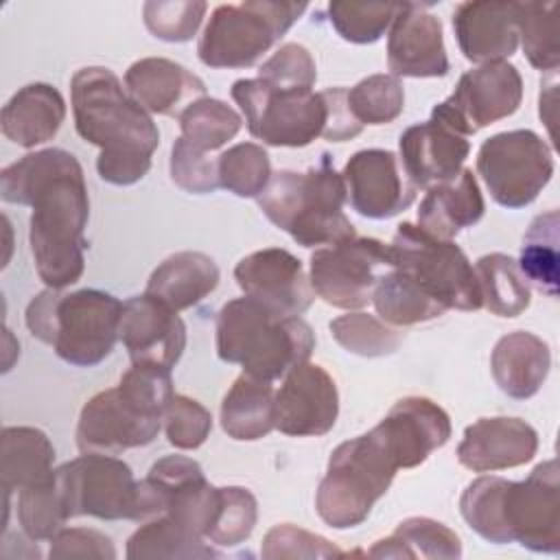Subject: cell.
Segmentation results:
<instances>
[{"label": "cell", "mask_w": 560, "mask_h": 560, "mask_svg": "<svg viewBox=\"0 0 560 560\" xmlns=\"http://www.w3.org/2000/svg\"><path fill=\"white\" fill-rule=\"evenodd\" d=\"M212 431V413L184 394H173L164 413V433L171 446L179 451L199 448Z\"/></svg>", "instance_id": "7dc6e473"}, {"label": "cell", "mask_w": 560, "mask_h": 560, "mask_svg": "<svg viewBox=\"0 0 560 560\" xmlns=\"http://www.w3.org/2000/svg\"><path fill=\"white\" fill-rule=\"evenodd\" d=\"M171 370L158 363H131L116 387L94 394L77 422L81 453L120 455L151 444L173 398Z\"/></svg>", "instance_id": "277c9868"}, {"label": "cell", "mask_w": 560, "mask_h": 560, "mask_svg": "<svg viewBox=\"0 0 560 560\" xmlns=\"http://www.w3.org/2000/svg\"><path fill=\"white\" fill-rule=\"evenodd\" d=\"M57 483L70 518H140V481L116 455L83 453L57 468Z\"/></svg>", "instance_id": "4fadbf2b"}, {"label": "cell", "mask_w": 560, "mask_h": 560, "mask_svg": "<svg viewBox=\"0 0 560 560\" xmlns=\"http://www.w3.org/2000/svg\"><path fill=\"white\" fill-rule=\"evenodd\" d=\"M0 197L31 206L28 245L39 280L48 289H66L85 269V228L90 197L79 160L66 149L26 153L0 173Z\"/></svg>", "instance_id": "6da1fadb"}, {"label": "cell", "mask_w": 560, "mask_h": 560, "mask_svg": "<svg viewBox=\"0 0 560 560\" xmlns=\"http://www.w3.org/2000/svg\"><path fill=\"white\" fill-rule=\"evenodd\" d=\"M339 416V392L317 363H300L282 376L273 398V424L291 438L326 435Z\"/></svg>", "instance_id": "2e32d148"}, {"label": "cell", "mask_w": 560, "mask_h": 560, "mask_svg": "<svg viewBox=\"0 0 560 560\" xmlns=\"http://www.w3.org/2000/svg\"><path fill=\"white\" fill-rule=\"evenodd\" d=\"M265 560H315V558H343L346 553L328 538L295 527L291 523L273 525L260 545Z\"/></svg>", "instance_id": "bcb514c9"}, {"label": "cell", "mask_w": 560, "mask_h": 560, "mask_svg": "<svg viewBox=\"0 0 560 560\" xmlns=\"http://www.w3.org/2000/svg\"><path fill=\"white\" fill-rule=\"evenodd\" d=\"M346 103L361 127L387 125L402 114L405 90L394 74H370L346 90Z\"/></svg>", "instance_id": "60d3db41"}, {"label": "cell", "mask_w": 560, "mask_h": 560, "mask_svg": "<svg viewBox=\"0 0 560 560\" xmlns=\"http://www.w3.org/2000/svg\"><path fill=\"white\" fill-rule=\"evenodd\" d=\"M328 328L332 339L343 350L368 359L394 354L405 339V335L396 326H389L376 315H368L361 311H350L335 317Z\"/></svg>", "instance_id": "ab89813d"}, {"label": "cell", "mask_w": 560, "mask_h": 560, "mask_svg": "<svg viewBox=\"0 0 560 560\" xmlns=\"http://www.w3.org/2000/svg\"><path fill=\"white\" fill-rule=\"evenodd\" d=\"M389 267V243L372 236H354L339 245L315 249L311 254L308 280L315 295L326 304L357 311L372 302L374 287Z\"/></svg>", "instance_id": "5bb4252c"}, {"label": "cell", "mask_w": 560, "mask_h": 560, "mask_svg": "<svg viewBox=\"0 0 560 560\" xmlns=\"http://www.w3.org/2000/svg\"><path fill=\"white\" fill-rule=\"evenodd\" d=\"M346 199L368 219H392L407 210L418 188L407 177L398 155L387 149L357 151L341 171Z\"/></svg>", "instance_id": "e0dca14e"}, {"label": "cell", "mask_w": 560, "mask_h": 560, "mask_svg": "<svg viewBox=\"0 0 560 560\" xmlns=\"http://www.w3.org/2000/svg\"><path fill=\"white\" fill-rule=\"evenodd\" d=\"M66 118V101L50 83L20 88L2 107L0 127L7 140L33 149L52 140Z\"/></svg>", "instance_id": "4316f807"}, {"label": "cell", "mask_w": 560, "mask_h": 560, "mask_svg": "<svg viewBox=\"0 0 560 560\" xmlns=\"http://www.w3.org/2000/svg\"><path fill=\"white\" fill-rule=\"evenodd\" d=\"M271 175V160L262 144L238 142L219 153V184L236 197H258Z\"/></svg>", "instance_id": "b9f144b4"}, {"label": "cell", "mask_w": 560, "mask_h": 560, "mask_svg": "<svg viewBox=\"0 0 560 560\" xmlns=\"http://www.w3.org/2000/svg\"><path fill=\"white\" fill-rule=\"evenodd\" d=\"M468 527L494 545L518 542L536 553L560 551V470L540 462L523 481L481 475L459 497Z\"/></svg>", "instance_id": "3957f363"}, {"label": "cell", "mask_w": 560, "mask_h": 560, "mask_svg": "<svg viewBox=\"0 0 560 560\" xmlns=\"http://www.w3.org/2000/svg\"><path fill=\"white\" fill-rule=\"evenodd\" d=\"M68 521L70 514L57 483V468L50 477L18 492V523L28 540H50Z\"/></svg>", "instance_id": "f35d334b"}, {"label": "cell", "mask_w": 560, "mask_h": 560, "mask_svg": "<svg viewBox=\"0 0 560 560\" xmlns=\"http://www.w3.org/2000/svg\"><path fill=\"white\" fill-rule=\"evenodd\" d=\"M256 201L262 214L302 247L339 245L357 236L343 214V177L335 171L328 153H322L319 164L304 173H273Z\"/></svg>", "instance_id": "52a82bcc"}, {"label": "cell", "mask_w": 560, "mask_h": 560, "mask_svg": "<svg viewBox=\"0 0 560 560\" xmlns=\"http://www.w3.org/2000/svg\"><path fill=\"white\" fill-rule=\"evenodd\" d=\"M256 521V497L247 488L225 486L221 488V503L206 540L217 547H236L252 536Z\"/></svg>", "instance_id": "ee69618b"}, {"label": "cell", "mask_w": 560, "mask_h": 560, "mask_svg": "<svg viewBox=\"0 0 560 560\" xmlns=\"http://www.w3.org/2000/svg\"><path fill=\"white\" fill-rule=\"evenodd\" d=\"M127 92L149 112L177 116L206 96V83L188 68L164 57H144L125 72Z\"/></svg>", "instance_id": "d4e9b609"}, {"label": "cell", "mask_w": 560, "mask_h": 560, "mask_svg": "<svg viewBox=\"0 0 560 560\" xmlns=\"http://www.w3.org/2000/svg\"><path fill=\"white\" fill-rule=\"evenodd\" d=\"M315 348L313 328L298 315H280L258 300H228L217 315V354L260 381H278L308 361Z\"/></svg>", "instance_id": "5b68a950"}, {"label": "cell", "mask_w": 560, "mask_h": 560, "mask_svg": "<svg viewBox=\"0 0 560 560\" xmlns=\"http://www.w3.org/2000/svg\"><path fill=\"white\" fill-rule=\"evenodd\" d=\"M208 540L182 527L166 514H158L153 518L142 521V525L129 536L125 556L129 560L144 558H166V560H203L219 558L221 553L206 545Z\"/></svg>", "instance_id": "d6a6232c"}, {"label": "cell", "mask_w": 560, "mask_h": 560, "mask_svg": "<svg viewBox=\"0 0 560 560\" xmlns=\"http://www.w3.org/2000/svg\"><path fill=\"white\" fill-rule=\"evenodd\" d=\"M516 262L540 293L558 295V210L542 212L529 223Z\"/></svg>", "instance_id": "8d00e7d4"}, {"label": "cell", "mask_w": 560, "mask_h": 560, "mask_svg": "<svg viewBox=\"0 0 560 560\" xmlns=\"http://www.w3.org/2000/svg\"><path fill=\"white\" fill-rule=\"evenodd\" d=\"M182 138L201 153H214L243 127V116L219 98H197L179 114Z\"/></svg>", "instance_id": "74e56055"}, {"label": "cell", "mask_w": 560, "mask_h": 560, "mask_svg": "<svg viewBox=\"0 0 560 560\" xmlns=\"http://www.w3.org/2000/svg\"><path fill=\"white\" fill-rule=\"evenodd\" d=\"M551 352L547 341L527 330L503 335L490 354V370L497 387L516 400L532 398L547 381Z\"/></svg>", "instance_id": "484cf974"}, {"label": "cell", "mask_w": 560, "mask_h": 560, "mask_svg": "<svg viewBox=\"0 0 560 560\" xmlns=\"http://www.w3.org/2000/svg\"><path fill=\"white\" fill-rule=\"evenodd\" d=\"M70 98L77 133L101 149L98 177L114 186L140 182L160 147V129L151 114L103 66L77 70L70 81Z\"/></svg>", "instance_id": "7a4b0ae2"}, {"label": "cell", "mask_w": 560, "mask_h": 560, "mask_svg": "<svg viewBox=\"0 0 560 560\" xmlns=\"http://www.w3.org/2000/svg\"><path fill=\"white\" fill-rule=\"evenodd\" d=\"M538 433L521 418H479L464 429L457 459L472 472H494L516 468L534 459Z\"/></svg>", "instance_id": "603a6c76"}, {"label": "cell", "mask_w": 560, "mask_h": 560, "mask_svg": "<svg viewBox=\"0 0 560 560\" xmlns=\"http://www.w3.org/2000/svg\"><path fill=\"white\" fill-rule=\"evenodd\" d=\"M477 173L499 206L516 210L529 206L549 184L553 155L532 129L501 131L479 147Z\"/></svg>", "instance_id": "7c38bea8"}, {"label": "cell", "mask_w": 560, "mask_h": 560, "mask_svg": "<svg viewBox=\"0 0 560 560\" xmlns=\"http://www.w3.org/2000/svg\"><path fill=\"white\" fill-rule=\"evenodd\" d=\"M48 556L52 560H66V558H105L114 560L116 549L109 536H105L98 529L90 527H63L50 538V551Z\"/></svg>", "instance_id": "f907efd6"}, {"label": "cell", "mask_w": 560, "mask_h": 560, "mask_svg": "<svg viewBox=\"0 0 560 560\" xmlns=\"http://www.w3.org/2000/svg\"><path fill=\"white\" fill-rule=\"evenodd\" d=\"M168 171L173 184L190 195H208L221 188L219 155L214 158L212 153H201L192 149L182 136L173 142Z\"/></svg>", "instance_id": "c3c4849f"}, {"label": "cell", "mask_w": 560, "mask_h": 560, "mask_svg": "<svg viewBox=\"0 0 560 560\" xmlns=\"http://www.w3.org/2000/svg\"><path fill=\"white\" fill-rule=\"evenodd\" d=\"M206 11L203 0H149L142 7V18L153 37L182 44L195 37Z\"/></svg>", "instance_id": "f6af8a7d"}, {"label": "cell", "mask_w": 560, "mask_h": 560, "mask_svg": "<svg viewBox=\"0 0 560 560\" xmlns=\"http://www.w3.org/2000/svg\"><path fill=\"white\" fill-rule=\"evenodd\" d=\"M120 341L131 363H158L173 370L186 348V324L177 311L144 291L122 302Z\"/></svg>", "instance_id": "d6986e66"}, {"label": "cell", "mask_w": 560, "mask_h": 560, "mask_svg": "<svg viewBox=\"0 0 560 560\" xmlns=\"http://www.w3.org/2000/svg\"><path fill=\"white\" fill-rule=\"evenodd\" d=\"M516 26L527 61L553 72L560 63V2H516Z\"/></svg>", "instance_id": "d590c367"}, {"label": "cell", "mask_w": 560, "mask_h": 560, "mask_svg": "<svg viewBox=\"0 0 560 560\" xmlns=\"http://www.w3.org/2000/svg\"><path fill=\"white\" fill-rule=\"evenodd\" d=\"M453 31L468 61H505L518 48L516 2H459L453 11Z\"/></svg>", "instance_id": "cb8c5ba5"}, {"label": "cell", "mask_w": 560, "mask_h": 560, "mask_svg": "<svg viewBox=\"0 0 560 560\" xmlns=\"http://www.w3.org/2000/svg\"><path fill=\"white\" fill-rule=\"evenodd\" d=\"M368 556L455 560L462 556V540L451 527L440 521L427 516H411L400 521L392 536L376 540Z\"/></svg>", "instance_id": "1f68e13d"}, {"label": "cell", "mask_w": 560, "mask_h": 560, "mask_svg": "<svg viewBox=\"0 0 560 560\" xmlns=\"http://www.w3.org/2000/svg\"><path fill=\"white\" fill-rule=\"evenodd\" d=\"M219 280V267L208 254L186 249L164 258L151 271L144 291L179 313L208 298Z\"/></svg>", "instance_id": "f1b7e54d"}, {"label": "cell", "mask_w": 560, "mask_h": 560, "mask_svg": "<svg viewBox=\"0 0 560 560\" xmlns=\"http://www.w3.org/2000/svg\"><path fill=\"white\" fill-rule=\"evenodd\" d=\"M306 9V2L273 0L219 4L197 44V57L208 68H249L295 24Z\"/></svg>", "instance_id": "9c48e42d"}, {"label": "cell", "mask_w": 560, "mask_h": 560, "mask_svg": "<svg viewBox=\"0 0 560 560\" xmlns=\"http://www.w3.org/2000/svg\"><path fill=\"white\" fill-rule=\"evenodd\" d=\"M475 271L479 278L481 302L492 315L516 317L529 306V282L512 256L501 252L486 254L477 258Z\"/></svg>", "instance_id": "e575fe53"}, {"label": "cell", "mask_w": 560, "mask_h": 560, "mask_svg": "<svg viewBox=\"0 0 560 560\" xmlns=\"http://www.w3.org/2000/svg\"><path fill=\"white\" fill-rule=\"evenodd\" d=\"M55 446L37 427H4L0 438L2 490L20 492L55 472Z\"/></svg>", "instance_id": "f546056e"}, {"label": "cell", "mask_w": 560, "mask_h": 560, "mask_svg": "<svg viewBox=\"0 0 560 560\" xmlns=\"http://www.w3.org/2000/svg\"><path fill=\"white\" fill-rule=\"evenodd\" d=\"M122 302L101 289L39 291L26 306L28 332L48 343L55 354L77 368L105 361L120 339Z\"/></svg>", "instance_id": "8992f818"}, {"label": "cell", "mask_w": 560, "mask_h": 560, "mask_svg": "<svg viewBox=\"0 0 560 560\" xmlns=\"http://www.w3.org/2000/svg\"><path fill=\"white\" fill-rule=\"evenodd\" d=\"M486 212V203L470 168L444 184L427 188L424 199L418 206V228L435 238L453 241V236L475 225Z\"/></svg>", "instance_id": "83f0119b"}, {"label": "cell", "mask_w": 560, "mask_h": 560, "mask_svg": "<svg viewBox=\"0 0 560 560\" xmlns=\"http://www.w3.org/2000/svg\"><path fill=\"white\" fill-rule=\"evenodd\" d=\"M400 164L416 188H431L457 177L470 153L466 136L431 116L411 125L398 140Z\"/></svg>", "instance_id": "7402d4cb"}, {"label": "cell", "mask_w": 560, "mask_h": 560, "mask_svg": "<svg viewBox=\"0 0 560 560\" xmlns=\"http://www.w3.org/2000/svg\"><path fill=\"white\" fill-rule=\"evenodd\" d=\"M258 79L280 90H313L317 79V66L308 48L289 42L282 44L262 66Z\"/></svg>", "instance_id": "681fc988"}, {"label": "cell", "mask_w": 560, "mask_h": 560, "mask_svg": "<svg viewBox=\"0 0 560 560\" xmlns=\"http://www.w3.org/2000/svg\"><path fill=\"white\" fill-rule=\"evenodd\" d=\"M276 389L269 381L241 374L221 400V429L238 442H254L269 435L273 424Z\"/></svg>", "instance_id": "4dcf8cb0"}, {"label": "cell", "mask_w": 560, "mask_h": 560, "mask_svg": "<svg viewBox=\"0 0 560 560\" xmlns=\"http://www.w3.org/2000/svg\"><path fill=\"white\" fill-rule=\"evenodd\" d=\"M398 468L420 466L451 438L448 413L424 396H405L374 427Z\"/></svg>", "instance_id": "ffe728a7"}, {"label": "cell", "mask_w": 560, "mask_h": 560, "mask_svg": "<svg viewBox=\"0 0 560 560\" xmlns=\"http://www.w3.org/2000/svg\"><path fill=\"white\" fill-rule=\"evenodd\" d=\"M402 2H330L328 20L341 39L374 44L392 26Z\"/></svg>", "instance_id": "7bdbcfd3"}, {"label": "cell", "mask_w": 560, "mask_h": 560, "mask_svg": "<svg viewBox=\"0 0 560 560\" xmlns=\"http://www.w3.org/2000/svg\"><path fill=\"white\" fill-rule=\"evenodd\" d=\"M346 90L348 88H328L322 92L326 107H328V120L324 138L330 142H346L352 140L363 131V127L354 120V116L348 109L346 103Z\"/></svg>", "instance_id": "816d5d0a"}, {"label": "cell", "mask_w": 560, "mask_h": 560, "mask_svg": "<svg viewBox=\"0 0 560 560\" xmlns=\"http://www.w3.org/2000/svg\"><path fill=\"white\" fill-rule=\"evenodd\" d=\"M427 4L402 2L387 35V66L394 77H444L448 57L444 48L442 22L424 11Z\"/></svg>", "instance_id": "44dd1931"}, {"label": "cell", "mask_w": 560, "mask_h": 560, "mask_svg": "<svg viewBox=\"0 0 560 560\" xmlns=\"http://www.w3.org/2000/svg\"><path fill=\"white\" fill-rule=\"evenodd\" d=\"M389 254L392 267L411 278L446 311H479L483 306L477 271L457 243L435 238L405 221L389 243Z\"/></svg>", "instance_id": "30bf717a"}, {"label": "cell", "mask_w": 560, "mask_h": 560, "mask_svg": "<svg viewBox=\"0 0 560 560\" xmlns=\"http://www.w3.org/2000/svg\"><path fill=\"white\" fill-rule=\"evenodd\" d=\"M241 291L280 315H302L315 300L302 260L282 247L247 254L234 267Z\"/></svg>", "instance_id": "ac0fdd59"}, {"label": "cell", "mask_w": 560, "mask_h": 560, "mask_svg": "<svg viewBox=\"0 0 560 560\" xmlns=\"http://www.w3.org/2000/svg\"><path fill=\"white\" fill-rule=\"evenodd\" d=\"M396 470L392 453L374 429L341 442L330 453L315 494L319 518L335 529L361 525L374 503L389 490Z\"/></svg>", "instance_id": "ba28073f"}, {"label": "cell", "mask_w": 560, "mask_h": 560, "mask_svg": "<svg viewBox=\"0 0 560 560\" xmlns=\"http://www.w3.org/2000/svg\"><path fill=\"white\" fill-rule=\"evenodd\" d=\"M521 101L523 79L516 66L508 61H492L464 72L455 92L438 103L431 116L470 138L481 127L512 116L521 107Z\"/></svg>", "instance_id": "9a60e30c"}, {"label": "cell", "mask_w": 560, "mask_h": 560, "mask_svg": "<svg viewBox=\"0 0 560 560\" xmlns=\"http://www.w3.org/2000/svg\"><path fill=\"white\" fill-rule=\"evenodd\" d=\"M232 98L245 116L247 131L269 147H308L324 138L328 107L322 92L280 90L265 81L238 79Z\"/></svg>", "instance_id": "8fae6325"}, {"label": "cell", "mask_w": 560, "mask_h": 560, "mask_svg": "<svg viewBox=\"0 0 560 560\" xmlns=\"http://www.w3.org/2000/svg\"><path fill=\"white\" fill-rule=\"evenodd\" d=\"M372 304L378 319L396 328L431 322L446 313L438 300H433L411 278L394 267L381 273L372 293Z\"/></svg>", "instance_id": "836d02e7"}]
</instances>
